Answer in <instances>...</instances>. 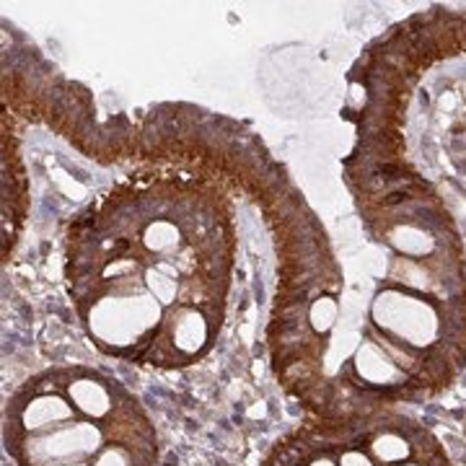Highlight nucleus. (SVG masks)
I'll use <instances>...</instances> for the list:
<instances>
[{
	"label": "nucleus",
	"instance_id": "nucleus-1",
	"mask_svg": "<svg viewBox=\"0 0 466 466\" xmlns=\"http://www.w3.org/2000/svg\"><path fill=\"white\" fill-rule=\"evenodd\" d=\"M352 226L299 200L278 231L267 345L311 415L400 410L466 368V259L446 198L410 168L355 153Z\"/></svg>",
	"mask_w": 466,
	"mask_h": 466
},
{
	"label": "nucleus",
	"instance_id": "nucleus-2",
	"mask_svg": "<svg viewBox=\"0 0 466 466\" xmlns=\"http://www.w3.org/2000/svg\"><path fill=\"white\" fill-rule=\"evenodd\" d=\"M91 202L66 236V285L96 348L127 363L187 368L210 355L238 288L233 156L161 143Z\"/></svg>",
	"mask_w": 466,
	"mask_h": 466
},
{
	"label": "nucleus",
	"instance_id": "nucleus-3",
	"mask_svg": "<svg viewBox=\"0 0 466 466\" xmlns=\"http://www.w3.org/2000/svg\"><path fill=\"white\" fill-rule=\"evenodd\" d=\"M16 466H156L158 435L122 383L88 366L50 368L5 404Z\"/></svg>",
	"mask_w": 466,
	"mask_h": 466
},
{
	"label": "nucleus",
	"instance_id": "nucleus-4",
	"mask_svg": "<svg viewBox=\"0 0 466 466\" xmlns=\"http://www.w3.org/2000/svg\"><path fill=\"white\" fill-rule=\"evenodd\" d=\"M262 466H453L443 443L400 410L311 415Z\"/></svg>",
	"mask_w": 466,
	"mask_h": 466
}]
</instances>
